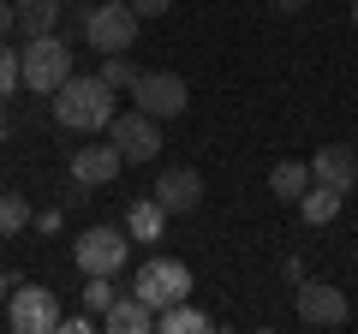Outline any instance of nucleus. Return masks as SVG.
Masks as SVG:
<instances>
[{
	"instance_id": "obj_1",
	"label": "nucleus",
	"mask_w": 358,
	"mask_h": 334,
	"mask_svg": "<svg viewBox=\"0 0 358 334\" xmlns=\"http://www.w3.org/2000/svg\"><path fill=\"white\" fill-rule=\"evenodd\" d=\"M54 119H60L66 131H108V119H114V84H108L102 72L96 78H66L60 90H54Z\"/></svg>"
},
{
	"instance_id": "obj_2",
	"label": "nucleus",
	"mask_w": 358,
	"mask_h": 334,
	"mask_svg": "<svg viewBox=\"0 0 358 334\" xmlns=\"http://www.w3.org/2000/svg\"><path fill=\"white\" fill-rule=\"evenodd\" d=\"M18 72H24V90L54 96L66 78H72V42H66L60 30H48V36H24V48H18Z\"/></svg>"
},
{
	"instance_id": "obj_3",
	"label": "nucleus",
	"mask_w": 358,
	"mask_h": 334,
	"mask_svg": "<svg viewBox=\"0 0 358 334\" xmlns=\"http://www.w3.org/2000/svg\"><path fill=\"white\" fill-rule=\"evenodd\" d=\"M138 24L143 18L131 13L126 0H96L84 13V42L96 54H126V48H138Z\"/></svg>"
},
{
	"instance_id": "obj_4",
	"label": "nucleus",
	"mask_w": 358,
	"mask_h": 334,
	"mask_svg": "<svg viewBox=\"0 0 358 334\" xmlns=\"http://www.w3.org/2000/svg\"><path fill=\"white\" fill-rule=\"evenodd\" d=\"M131 293H138L150 310H162V305H179V298L192 293V269H185L179 257H150L138 275H131Z\"/></svg>"
},
{
	"instance_id": "obj_5",
	"label": "nucleus",
	"mask_w": 358,
	"mask_h": 334,
	"mask_svg": "<svg viewBox=\"0 0 358 334\" xmlns=\"http://www.w3.org/2000/svg\"><path fill=\"white\" fill-rule=\"evenodd\" d=\"M108 143H114L131 167H143V161H155V155H162V119L143 114V108L114 114V119H108Z\"/></svg>"
},
{
	"instance_id": "obj_6",
	"label": "nucleus",
	"mask_w": 358,
	"mask_h": 334,
	"mask_svg": "<svg viewBox=\"0 0 358 334\" xmlns=\"http://www.w3.org/2000/svg\"><path fill=\"white\" fill-rule=\"evenodd\" d=\"M6 322H13V334H54L60 328L54 286H13L6 293Z\"/></svg>"
},
{
	"instance_id": "obj_7",
	"label": "nucleus",
	"mask_w": 358,
	"mask_h": 334,
	"mask_svg": "<svg viewBox=\"0 0 358 334\" xmlns=\"http://www.w3.org/2000/svg\"><path fill=\"white\" fill-rule=\"evenodd\" d=\"M185 102H192V90H185L179 72H138L131 78V108H143L155 119H179Z\"/></svg>"
},
{
	"instance_id": "obj_8",
	"label": "nucleus",
	"mask_w": 358,
	"mask_h": 334,
	"mask_svg": "<svg viewBox=\"0 0 358 334\" xmlns=\"http://www.w3.org/2000/svg\"><path fill=\"white\" fill-rule=\"evenodd\" d=\"M72 257H78V269H84V275H120V269H126V257H131V233L90 227L84 239L72 245Z\"/></svg>"
},
{
	"instance_id": "obj_9",
	"label": "nucleus",
	"mask_w": 358,
	"mask_h": 334,
	"mask_svg": "<svg viewBox=\"0 0 358 334\" xmlns=\"http://www.w3.org/2000/svg\"><path fill=\"white\" fill-rule=\"evenodd\" d=\"M346 317H352V305H346L341 286H329V281H299V322H305V328H341Z\"/></svg>"
},
{
	"instance_id": "obj_10",
	"label": "nucleus",
	"mask_w": 358,
	"mask_h": 334,
	"mask_svg": "<svg viewBox=\"0 0 358 334\" xmlns=\"http://www.w3.org/2000/svg\"><path fill=\"white\" fill-rule=\"evenodd\" d=\"M310 185L352 191V185H358V150H352V143H322V150L310 155Z\"/></svg>"
},
{
	"instance_id": "obj_11",
	"label": "nucleus",
	"mask_w": 358,
	"mask_h": 334,
	"mask_svg": "<svg viewBox=\"0 0 358 334\" xmlns=\"http://www.w3.org/2000/svg\"><path fill=\"white\" fill-rule=\"evenodd\" d=\"M150 197L167 209V215H192V209L203 203V173H197V167H167Z\"/></svg>"
},
{
	"instance_id": "obj_12",
	"label": "nucleus",
	"mask_w": 358,
	"mask_h": 334,
	"mask_svg": "<svg viewBox=\"0 0 358 334\" xmlns=\"http://www.w3.org/2000/svg\"><path fill=\"white\" fill-rule=\"evenodd\" d=\"M120 167H126V155H120L114 143H84V150L72 155V180L78 185H114Z\"/></svg>"
},
{
	"instance_id": "obj_13",
	"label": "nucleus",
	"mask_w": 358,
	"mask_h": 334,
	"mask_svg": "<svg viewBox=\"0 0 358 334\" xmlns=\"http://www.w3.org/2000/svg\"><path fill=\"white\" fill-rule=\"evenodd\" d=\"M102 328L108 334H150L155 328V310L143 305L138 293H126V298H114V305L102 310Z\"/></svg>"
},
{
	"instance_id": "obj_14",
	"label": "nucleus",
	"mask_w": 358,
	"mask_h": 334,
	"mask_svg": "<svg viewBox=\"0 0 358 334\" xmlns=\"http://www.w3.org/2000/svg\"><path fill=\"white\" fill-rule=\"evenodd\" d=\"M126 233H131V245H155L167 233V209L155 203V197H138L131 215H126Z\"/></svg>"
},
{
	"instance_id": "obj_15",
	"label": "nucleus",
	"mask_w": 358,
	"mask_h": 334,
	"mask_svg": "<svg viewBox=\"0 0 358 334\" xmlns=\"http://www.w3.org/2000/svg\"><path fill=\"white\" fill-rule=\"evenodd\" d=\"M18 13V36H48L60 30V0H13Z\"/></svg>"
},
{
	"instance_id": "obj_16",
	"label": "nucleus",
	"mask_w": 358,
	"mask_h": 334,
	"mask_svg": "<svg viewBox=\"0 0 358 334\" xmlns=\"http://www.w3.org/2000/svg\"><path fill=\"white\" fill-rule=\"evenodd\" d=\"M268 191H275V203H299V197L310 191V161H275Z\"/></svg>"
},
{
	"instance_id": "obj_17",
	"label": "nucleus",
	"mask_w": 358,
	"mask_h": 334,
	"mask_svg": "<svg viewBox=\"0 0 358 334\" xmlns=\"http://www.w3.org/2000/svg\"><path fill=\"white\" fill-rule=\"evenodd\" d=\"M346 191H329V185H310L305 197H299V215H305V227H329L334 215H341Z\"/></svg>"
},
{
	"instance_id": "obj_18",
	"label": "nucleus",
	"mask_w": 358,
	"mask_h": 334,
	"mask_svg": "<svg viewBox=\"0 0 358 334\" xmlns=\"http://www.w3.org/2000/svg\"><path fill=\"white\" fill-rule=\"evenodd\" d=\"M155 328H162V334H209V317L179 298V305H162V310H155Z\"/></svg>"
},
{
	"instance_id": "obj_19",
	"label": "nucleus",
	"mask_w": 358,
	"mask_h": 334,
	"mask_svg": "<svg viewBox=\"0 0 358 334\" xmlns=\"http://www.w3.org/2000/svg\"><path fill=\"white\" fill-rule=\"evenodd\" d=\"M36 221V209H30V197L18 191H0V239H18V233Z\"/></svg>"
},
{
	"instance_id": "obj_20",
	"label": "nucleus",
	"mask_w": 358,
	"mask_h": 334,
	"mask_svg": "<svg viewBox=\"0 0 358 334\" xmlns=\"http://www.w3.org/2000/svg\"><path fill=\"white\" fill-rule=\"evenodd\" d=\"M120 298V286H114V275H90V286H84V310H96L102 317L108 305Z\"/></svg>"
},
{
	"instance_id": "obj_21",
	"label": "nucleus",
	"mask_w": 358,
	"mask_h": 334,
	"mask_svg": "<svg viewBox=\"0 0 358 334\" xmlns=\"http://www.w3.org/2000/svg\"><path fill=\"white\" fill-rule=\"evenodd\" d=\"M18 84H24V72H18V48H6V36H0V96H13Z\"/></svg>"
},
{
	"instance_id": "obj_22",
	"label": "nucleus",
	"mask_w": 358,
	"mask_h": 334,
	"mask_svg": "<svg viewBox=\"0 0 358 334\" xmlns=\"http://www.w3.org/2000/svg\"><path fill=\"white\" fill-rule=\"evenodd\" d=\"M102 78H108V84H114V90H131V78H138V66H131L126 60V54H102Z\"/></svg>"
},
{
	"instance_id": "obj_23",
	"label": "nucleus",
	"mask_w": 358,
	"mask_h": 334,
	"mask_svg": "<svg viewBox=\"0 0 358 334\" xmlns=\"http://www.w3.org/2000/svg\"><path fill=\"white\" fill-rule=\"evenodd\" d=\"M126 6H131V13H138V18H162L167 6H173V0H126Z\"/></svg>"
},
{
	"instance_id": "obj_24",
	"label": "nucleus",
	"mask_w": 358,
	"mask_h": 334,
	"mask_svg": "<svg viewBox=\"0 0 358 334\" xmlns=\"http://www.w3.org/2000/svg\"><path fill=\"white\" fill-rule=\"evenodd\" d=\"M90 328H96V322H90V310H84V317H60V334H90Z\"/></svg>"
},
{
	"instance_id": "obj_25",
	"label": "nucleus",
	"mask_w": 358,
	"mask_h": 334,
	"mask_svg": "<svg viewBox=\"0 0 358 334\" xmlns=\"http://www.w3.org/2000/svg\"><path fill=\"white\" fill-rule=\"evenodd\" d=\"M18 30V13H13V0H0V36H13Z\"/></svg>"
},
{
	"instance_id": "obj_26",
	"label": "nucleus",
	"mask_w": 358,
	"mask_h": 334,
	"mask_svg": "<svg viewBox=\"0 0 358 334\" xmlns=\"http://www.w3.org/2000/svg\"><path fill=\"white\" fill-rule=\"evenodd\" d=\"M275 13H305V0H268Z\"/></svg>"
},
{
	"instance_id": "obj_27",
	"label": "nucleus",
	"mask_w": 358,
	"mask_h": 334,
	"mask_svg": "<svg viewBox=\"0 0 358 334\" xmlns=\"http://www.w3.org/2000/svg\"><path fill=\"white\" fill-rule=\"evenodd\" d=\"M6 293H13V275H6V269H0V305H6Z\"/></svg>"
},
{
	"instance_id": "obj_28",
	"label": "nucleus",
	"mask_w": 358,
	"mask_h": 334,
	"mask_svg": "<svg viewBox=\"0 0 358 334\" xmlns=\"http://www.w3.org/2000/svg\"><path fill=\"white\" fill-rule=\"evenodd\" d=\"M0 143H6V108H0Z\"/></svg>"
},
{
	"instance_id": "obj_29",
	"label": "nucleus",
	"mask_w": 358,
	"mask_h": 334,
	"mask_svg": "<svg viewBox=\"0 0 358 334\" xmlns=\"http://www.w3.org/2000/svg\"><path fill=\"white\" fill-rule=\"evenodd\" d=\"M352 24H358V0H352Z\"/></svg>"
}]
</instances>
